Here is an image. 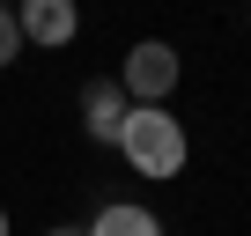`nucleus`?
Segmentation results:
<instances>
[{
	"label": "nucleus",
	"instance_id": "obj_8",
	"mask_svg": "<svg viewBox=\"0 0 251 236\" xmlns=\"http://www.w3.org/2000/svg\"><path fill=\"white\" fill-rule=\"evenodd\" d=\"M0 236H8V207H0Z\"/></svg>",
	"mask_w": 251,
	"mask_h": 236
},
{
	"label": "nucleus",
	"instance_id": "obj_4",
	"mask_svg": "<svg viewBox=\"0 0 251 236\" xmlns=\"http://www.w3.org/2000/svg\"><path fill=\"white\" fill-rule=\"evenodd\" d=\"M81 30L74 0H30V8H15V37H37V45H67Z\"/></svg>",
	"mask_w": 251,
	"mask_h": 236
},
{
	"label": "nucleus",
	"instance_id": "obj_2",
	"mask_svg": "<svg viewBox=\"0 0 251 236\" xmlns=\"http://www.w3.org/2000/svg\"><path fill=\"white\" fill-rule=\"evenodd\" d=\"M118 89H126V103H155L163 111V96L177 89V52L170 45H133L126 67H118Z\"/></svg>",
	"mask_w": 251,
	"mask_h": 236
},
{
	"label": "nucleus",
	"instance_id": "obj_1",
	"mask_svg": "<svg viewBox=\"0 0 251 236\" xmlns=\"http://www.w3.org/2000/svg\"><path fill=\"white\" fill-rule=\"evenodd\" d=\"M118 148H126V163H133L141 177H177L185 170V126H177L170 111H155V103H133V111H126Z\"/></svg>",
	"mask_w": 251,
	"mask_h": 236
},
{
	"label": "nucleus",
	"instance_id": "obj_3",
	"mask_svg": "<svg viewBox=\"0 0 251 236\" xmlns=\"http://www.w3.org/2000/svg\"><path fill=\"white\" fill-rule=\"evenodd\" d=\"M126 111H133V103H126V89H118V81H89V89H81V126H89V141H96V148H118Z\"/></svg>",
	"mask_w": 251,
	"mask_h": 236
},
{
	"label": "nucleus",
	"instance_id": "obj_5",
	"mask_svg": "<svg viewBox=\"0 0 251 236\" xmlns=\"http://www.w3.org/2000/svg\"><path fill=\"white\" fill-rule=\"evenodd\" d=\"M89 236H163V221H155L148 207H133V199H111V207L96 214Z\"/></svg>",
	"mask_w": 251,
	"mask_h": 236
},
{
	"label": "nucleus",
	"instance_id": "obj_7",
	"mask_svg": "<svg viewBox=\"0 0 251 236\" xmlns=\"http://www.w3.org/2000/svg\"><path fill=\"white\" fill-rule=\"evenodd\" d=\"M45 236H89V229H45Z\"/></svg>",
	"mask_w": 251,
	"mask_h": 236
},
{
	"label": "nucleus",
	"instance_id": "obj_6",
	"mask_svg": "<svg viewBox=\"0 0 251 236\" xmlns=\"http://www.w3.org/2000/svg\"><path fill=\"white\" fill-rule=\"evenodd\" d=\"M15 52H23V37H15V15H8V8H0V67H8Z\"/></svg>",
	"mask_w": 251,
	"mask_h": 236
}]
</instances>
